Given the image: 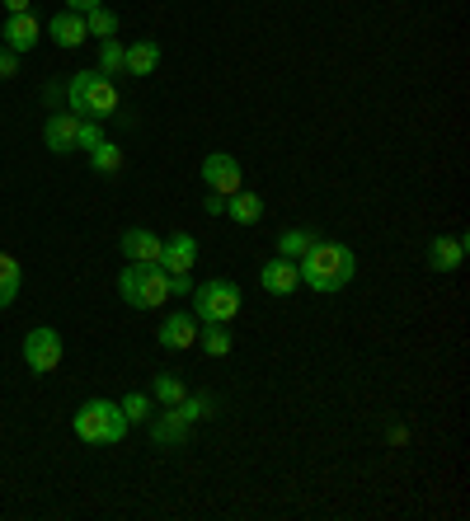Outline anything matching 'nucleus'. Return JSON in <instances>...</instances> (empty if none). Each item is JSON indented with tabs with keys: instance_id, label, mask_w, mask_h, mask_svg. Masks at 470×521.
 Segmentation results:
<instances>
[{
	"instance_id": "9",
	"label": "nucleus",
	"mask_w": 470,
	"mask_h": 521,
	"mask_svg": "<svg viewBox=\"0 0 470 521\" xmlns=\"http://www.w3.org/2000/svg\"><path fill=\"white\" fill-rule=\"evenodd\" d=\"M38 38H43V24L33 19V10H24V15H10L5 24H0V47H10L15 57L33 52V47H38Z\"/></svg>"
},
{
	"instance_id": "26",
	"label": "nucleus",
	"mask_w": 470,
	"mask_h": 521,
	"mask_svg": "<svg viewBox=\"0 0 470 521\" xmlns=\"http://www.w3.org/2000/svg\"><path fill=\"white\" fill-rule=\"evenodd\" d=\"M99 71L104 76H118L123 71V43L118 38H99Z\"/></svg>"
},
{
	"instance_id": "8",
	"label": "nucleus",
	"mask_w": 470,
	"mask_h": 521,
	"mask_svg": "<svg viewBox=\"0 0 470 521\" xmlns=\"http://www.w3.org/2000/svg\"><path fill=\"white\" fill-rule=\"evenodd\" d=\"M198 329H203V324H198V315H193V310H170V315H165V320H160V348H170V353H184V348H193V343H198Z\"/></svg>"
},
{
	"instance_id": "2",
	"label": "nucleus",
	"mask_w": 470,
	"mask_h": 521,
	"mask_svg": "<svg viewBox=\"0 0 470 521\" xmlns=\"http://www.w3.org/2000/svg\"><path fill=\"white\" fill-rule=\"evenodd\" d=\"M71 428L85 446H118L127 437V414L123 404H113V399H85L76 414H71Z\"/></svg>"
},
{
	"instance_id": "4",
	"label": "nucleus",
	"mask_w": 470,
	"mask_h": 521,
	"mask_svg": "<svg viewBox=\"0 0 470 521\" xmlns=\"http://www.w3.org/2000/svg\"><path fill=\"white\" fill-rule=\"evenodd\" d=\"M66 104L76 118H109V113H118V85L104 71H80L66 85Z\"/></svg>"
},
{
	"instance_id": "10",
	"label": "nucleus",
	"mask_w": 470,
	"mask_h": 521,
	"mask_svg": "<svg viewBox=\"0 0 470 521\" xmlns=\"http://www.w3.org/2000/svg\"><path fill=\"white\" fill-rule=\"evenodd\" d=\"M259 287H264L268 296H292L301 287V273H297V259H268L264 268H259Z\"/></svg>"
},
{
	"instance_id": "28",
	"label": "nucleus",
	"mask_w": 470,
	"mask_h": 521,
	"mask_svg": "<svg viewBox=\"0 0 470 521\" xmlns=\"http://www.w3.org/2000/svg\"><path fill=\"white\" fill-rule=\"evenodd\" d=\"M104 141V132L94 127V118H80V137H76V151H94Z\"/></svg>"
},
{
	"instance_id": "3",
	"label": "nucleus",
	"mask_w": 470,
	"mask_h": 521,
	"mask_svg": "<svg viewBox=\"0 0 470 521\" xmlns=\"http://www.w3.org/2000/svg\"><path fill=\"white\" fill-rule=\"evenodd\" d=\"M118 296L132 310H160L165 301H174V282L160 263H127L118 273Z\"/></svg>"
},
{
	"instance_id": "15",
	"label": "nucleus",
	"mask_w": 470,
	"mask_h": 521,
	"mask_svg": "<svg viewBox=\"0 0 470 521\" xmlns=\"http://www.w3.org/2000/svg\"><path fill=\"white\" fill-rule=\"evenodd\" d=\"M47 38L57 47H80L85 38H90V29H85V15H76V10H62V15L47 19Z\"/></svg>"
},
{
	"instance_id": "13",
	"label": "nucleus",
	"mask_w": 470,
	"mask_h": 521,
	"mask_svg": "<svg viewBox=\"0 0 470 521\" xmlns=\"http://www.w3.org/2000/svg\"><path fill=\"white\" fill-rule=\"evenodd\" d=\"M160 245H165V240H160L156 230L132 226L123 235V259L127 263H160Z\"/></svg>"
},
{
	"instance_id": "12",
	"label": "nucleus",
	"mask_w": 470,
	"mask_h": 521,
	"mask_svg": "<svg viewBox=\"0 0 470 521\" xmlns=\"http://www.w3.org/2000/svg\"><path fill=\"white\" fill-rule=\"evenodd\" d=\"M76 137H80V118H76V113H52V118H47V127H43L47 151L71 155V151H76Z\"/></svg>"
},
{
	"instance_id": "1",
	"label": "nucleus",
	"mask_w": 470,
	"mask_h": 521,
	"mask_svg": "<svg viewBox=\"0 0 470 521\" xmlns=\"http://www.w3.org/2000/svg\"><path fill=\"white\" fill-rule=\"evenodd\" d=\"M297 273H301V287H311L315 296L344 292L353 282V273H358V254L348 245H339V240H315L297 259Z\"/></svg>"
},
{
	"instance_id": "17",
	"label": "nucleus",
	"mask_w": 470,
	"mask_h": 521,
	"mask_svg": "<svg viewBox=\"0 0 470 521\" xmlns=\"http://www.w3.org/2000/svg\"><path fill=\"white\" fill-rule=\"evenodd\" d=\"M156 66H160V43L141 38V43L123 47V71H127V76H151Z\"/></svg>"
},
{
	"instance_id": "5",
	"label": "nucleus",
	"mask_w": 470,
	"mask_h": 521,
	"mask_svg": "<svg viewBox=\"0 0 470 521\" xmlns=\"http://www.w3.org/2000/svg\"><path fill=\"white\" fill-rule=\"evenodd\" d=\"M193 315H198V324H231L240 315V287L231 277L193 287Z\"/></svg>"
},
{
	"instance_id": "23",
	"label": "nucleus",
	"mask_w": 470,
	"mask_h": 521,
	"mask_svg": "<svg viewBox=\"0 0 470 521\" xmlns=\"http://www.w3.org/2000/svg\"><path fill=\"white\" fill-rule=\"evenodd\" d=\"M118 404H123L127 423H151V414H156V399H151V395H141V390H132V395L118 399Z\"/></svg>"
},
{
	"instance_id": "32",
	"label": "nucleus",
	"mask_w": 470,
	"mask_h": 521,
	"mask_svg": "<svg viewBox=\"0 0 470 521\" xmlns=\"http://www.w3.org/2000/svg\"><path fill=\"white\" fill-rule=\"evenodd\" d=\"M29 5H33V0H5V10H10V15H24Z\"/></svg>"
},
{
	"instance_id": "11",
	"label": "nucleus",
	"mask_w": 470,
	"mask_h": 521,
	"mask_svg": "<svg viewBox=\"0 0 470 521\" xmlns=\"http://www.w3.org/2000/svg\"><path fill=\"white\" fill-rule=\"evenodd\" d=\"M193 263H198V240L184 235V230L170 235V240L160 245V268H165V273H188Z\"/></svg>"
},
{
	"instance_id": "24",
	"label": "nucleus",
	"mask_w": 470,
	"mask_h": 521,
	"mask_svg": "<svg viewBox=\"0 0 470 521\" xmlns=\"http://www.w3.org/2000/svg\"><path fill=\"white\" fill-rule=\"evenodd\" d=\"M90 165L99 169V174H118V169H123V151H118L113 141H99L90 151Z\"/></svg>"
},
{
	"instance_id": "6",
	"label": "nucleus",
	"mask_w": 470,
	"mask_h": 521,
	"mask_svg": "<svg viewBox=\"0 0 470 521\" xmlns=\"http://www.w3.org/2000/svg\"><path fill=\"white\" fill-rule=\"evenodd\" d=\"M24 362H29V371H38V376L57 371L62 367V334H57L52 324L29 329V334H24Z\"/></svg>"
},
{
	"instance_id": "20",
	"label": "nucleus",
	"mask_w": 470,
	"mask_h": 521,
	"mask_svg": "<svg viewBox=\"0 0 470 521\" xmlns=\"http://www.w3.org/2000/svg\"><path fill=\"white\" fill-rule=\"evenodd\" d=\"M184 395H188V385H184V376H174V371H160L156 385H151V399H156V404H165V409H174Z\"/></svg>"
},
{
	"instance_id": "30",
	"label": "nucleus",
	"mask_w": 470,
	"mask_h": 521,
	"mask_svg": "<svg viewBox=\"0 0 470 521\" xmlns=\"http://www.w3.org/2000/svg\"><path fill=\"white\" fill-rule=\"evenodd\" d=\"M203 207H207V216H221V212H226V198H221V193H207Z\"/></svg>"
},
{
	"instance_id": "27",
	"label": "nucleus",
	"mask_w": 470,
	"mask_h": 521,
	"mask_svg": "<svg viewBox=\"0 0 470 521\" xmlns=\"http://www.w3.org/2000/svg\"><path fill=\"white\" fill-rule=\"evenodd\" d=\"M85 29H90V38H113L118 33V15H109L104 5H94L90 15H85Z\"/></svg>"
},
{
	"instance_id": "21",
	"label": "nucleus",
	"mask_w": 470,
	"mask_h": 521,
	"mask_svg": "<svg viewBox=\"0 0 470 521\" xmlns=\"http://www.w3.org/2000/svg\"><path fill=\"white\" fill-rule=\"evenodd\" d=\"M198 343H203L207 357H226L235 348V338H231L226 324H203V329H198Z\"/></svg>"
},
{
	"instance_id": "22",
	"label": "nucleus",
	"mask_w": 470,
	"mask_h": 521,
	"mask_svg": "<svg viewBox=\"0 0 470 521\" xmlns=\"http://www.w3.org/2000/svg\"><path fill=\"white\" fill-rule=\"evenodd\" d=\"M315 240H320L315 230H301V226L297 230H282V235H278V254H282V259H301Z\"/></svg>"
},
{
	"instance_id": "14",
	"label": "nucleus",
	"mask_w": 470,
	"mask_h": 521,
	"mask_svg": "<svg viewBox=\"0 0 470 521\" xmlns=\"http://www.w3.org/2000/svg\"><path fill=\"white\" fill-rule=\"evenodd\" d=\"M466 263V240L461 235H438L433 245H428V268L433 273H456Z\"/></svg>"
},
{
	"instance_id": "16",
	"label": "nucleus",
	"mask_w": 470,
	"mask_h": 521,
	"mask_svg": "<svg viewBox=\"0 0 470 521\" xmlns=\"http://www.w3.org/2000/svg\"><path fill=\"white\" fill-rule=\"evenodd\" d=\"M188 432H193V423H188L179 409H170V414H151V442L156 446H179V442H188Z\"/></svg>"
},
{
	"instance_id": "31",
	"label": "nucleus",
	"mask_w": 470,
	"mask_h": 521,
	"mask_svg": "<svg viewBox=\"0 0 470 521\" xmlns=\"http://www.w3.org/2000/svg\"><path fill=\"white\" fill-rule=\"evenodd\" d=\"M94 5H104V0H66V10H76V15H90Z\"/></svg>"
},
{
	"instance_id": "7",
	"label": "nucleus",
	"mask_w": 470,
	"mask_h": 521,
	"mask_svg": "<svg viewBox=\"0 0 470 521\" xmlns=\"http://www.w3.org/2000/svg\"><path fill=\"white\" fill-rule=\"evenodd\" d=\"M203 184L212 188V193H221V198H231V193H240L245 188V174H240V160L226 151H212L203 160Z\"/></svg>"
},
{
	"instance_id": "29",
	"label": "nucleus",
	"mask_w": 470,
	"mask_h": 521,
	"mask_svg": "<svg viewBox=\"0 0 470 521\" xmlns=\"http://www.w3.org/2000/svg\"><path fill=\"white\" fill-rule=\"evenodd\" d=\"M19 71V57L10 52V47H0V80H10Z\"/></svg>"
},
{
	"instance_id": "25",
	"label": "nucleus",
	"mask_w": 470,
	"mask_h": 521,
	"mask_svg": "<svg viewBox=\"0 0 470 521\" xmlns=\"http://www.w3.org/2000/svg\"><path fill=\"white\" fill-rule=\"evenodd\" d=\"M174 409H179L188 423H203V418H212V409H217V404H212V395H184Z\"/></svg>"
},
{
	"instance_id": "19",
	"label": "nucleus",
	"mask_w": 470,
	"mask_h": 521,
	"mask_svg": "<svg viewBox=\"0 0 470 521\" xmlns=\"http://www.w3.org/2000/svg\"><path fill=\"white\" fill-rule=\"evenodd\" d=\"M19 287H24V273H19V259L15 254H0V310L15 306Z\"/></svg>"
},
{
	"instance_id": "18",
	"label": "nucleus",
	"mask_w": 470,
	"mask_h": 521,
	"mask_svg": "<svg viewBox=\"0 0 470 521\" xmlns=\"http://www.w3.org/2000/svg\"><path fill=\"white\" fill-rule=\"evenodd\" d=\"M226 216H231L235 226H254V221L264 216V198H259L254 188H240V193L226 198Z\"/></svg>"
}]
</instances>
